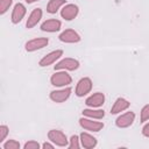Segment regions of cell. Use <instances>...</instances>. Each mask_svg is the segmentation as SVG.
Masks as SVG:
<instances>
[{
    "label": "cell",
    "mask_w": 149,
    "mask_h": 149,
    "mask_svg": "<svg viewBox=\"0 0 149 149\" xmlns=\"http://www.w3.org/2000/svg\"><path fill=\"white\" fill-rule=\"evenodd\" d=\"M50 83L56 87H65L72 83V78L65 70H57L51 76Z\"/></svg>",
    "instance_id": "6da1fadb"
},
{
    "label": "cell",
    "mask_w": 149,
    "mask_h": 149,
    "mask_svg": "<svg viewBox=\"0 0 149 149\" xmlns=\"http://www.w3.org/2000/svg\"><path fill=\"white\" fill-rule=\"evenodd\" d=\"M48 139L50 142H52L55 146H58V147H68V137L66 135L62 132V130H58V129H51L48 132Z\"/></svg>",
    "instance_id": "7a4b0ae2"
},
{
    "label": "cell",
    "mask_w": 149,
    "mask_h": 149,
    "mask_svg": "<svg viewBox=\"0 0 149 149\" xmlns=\"http://www.w3.org/2000/svg\"><path fill=\"white\" fill-rule=\"evenodd\" d=\"M79 125L83 129L88 130V132H93V133L100 132L104 128V123L101 121H94V119L86 118V116L79 119Z\"/></svg>",
    "instance_id": "3957f363"
},
{
    "label": "cell",
    "mask_w": 149,
    "mask_h": 149,
    "mask_svg": "<svg viewBox=\"0 0 149 149\" xmlns=\"http://www.w3.org/2000/svg\"><path fill=\"white\" fill-rule=\"evenodd\" d=\"M92 86H93V84H92L91 78H88V77H84V78L79 79V81L77 83L74 93H76L77 97H84V95H86L87 93L91 92Z\"/></svg>",
    "instance_id": "277c9868"
},
{
    "label": "cell",
    "mask_w": 149,
    "mask_h": 149,
    "mask_svg": "<svg viewBox=\"0 0 149 149\" xmlns=\"http://www.w3.org/2000/svg\"><path fill=\"white\" fill-rule=\"evenodd\" d=\"M79 68V62L74 58H70V57H66V58H63L61 59L58 63H56L55 65V71L57 70H65V71H74Z\"/></svg>",
    "instance_id": "5b68a950"
},
{
    "label": "cell",
    "mask_w": 149,
    "mask_h": 149,
    "mask_svg": "<svg viewBox=\"0 0 149 149\" xmlns=\"http://www.w3.org/2000/svg\"><path fill=\"white\" fill-rule=\"evenodd\" d=\"M71 87H64V88H61V90H54L50 92V99L54 101V102H64L66 101L70 95H71Z\"/></svg>",
    "instance_id": "8992f818"
},
{
    "label": "cell",
    "mask_w": 149,
    "mask_h": 149,
    "mask_svg": "<svg viewBox=\"0 0 149 149\" xmlns=\"http://www.w3.org/2000/svg\"><path fill=\"white\" fill-rule=\"evenodd\" d=\"M48 43H49V40L47 37H36V38L28 41L24 45V49L28 52H33V51H36V50H40V49L47 47Z\"/></svg>",
    "instance_id": "52a82bcc"
},
{
    "label": "cell",
    "mask_w": 149,
    "mask_h": 149,
    "mask_svg": "<svg viewBox=\"0 0 149 149\" xmlns=\"http://www.w3.org/2000/svg\"><path fill=\"white\" fill-rule=\"evenodd\" d=\"M62 56H63V50H61V49L54 50V51L47 54L44 57H42V58L40 59V62H38V65L42 66V68L49 66V65L54 64L56 61H58Z\"/></svg>",
    "instance_id": "ba28073f"
},
{
    "label": "cell",
    "mask_w": 149,
    "mask_h": 149,
    "mask_svg": "<svg viewBox=\"0 0 149 149\" xmlns=\"http://www.w3.org/2000/svg\"><path fill=\"white\" fill-rule=\"evenodd\" d=\"M78 13H79V8L74 3L64 5L63 8L61 9V16L64 20H66V21H71V20L76 19V16L78 15Z\"/></svg>",
    "instance_id": "9c48e42d"
},
{
    "label": "cell",
    "mask_w": 149,
    "mask_h": 149,
    "mask_svg": "<svg viewBox=\"0 0 149 149\" xmlns=\"http://www.w3.org/2000/svg\"><path fill=\"white\" fill-rule=\"evenodd\" d=\"M135 120V113L134 112H126L121 115H119L115 120V125L119 128H127L133 125Z\"/></svg>",
    "instance_id": "30bf717a"
},
{
    "label": "cell",
    "mask_w": 149,
    "mask_h": 149,
    "mask_svg": "<svg viewBox=\"0 0 149 149\" xmlns=\"http://www.w3.org/2000/svg\"><path fill=\"white\" fill-rule=\"evenodd\" d=\"M58 38L64 43H78L81 40L80 35L73 29H65L64 31L61 33Z\"/></svg>",
    "instance_id": "8fae6325"
},
{
    "label": "cell",
    "mask_w": 149,
    "mask_h": 149,
    "mask_svg": "<svg viewBox=\"0 0 149 149\" xmlns=\"http://www.w3.org/2000/svg\"><path fill=\"white\" fill-rule=\"evenodd\" d=\"M26 13H27V9H26V7H24L23 3H21V2L15 3V6L13 8V12H12V16H10L12 23L17 24L19 22H21L22 19L24 17Z\"/></svg>",
    "instance_id": "7c38bea8"
},
{
    "label": "cell",
    "mask_w": 149,
    "mask_h": 149,
    "mask_svg": "<svg viewBox=\"0 0 149 149\" xmlns=\"http://www.w3.org/2000/svg\"><path fill=\"white\" fill-rule=\"evenodd\" d=\"M105 102V94L101 93V92H95L93 94H91L86 100H85V104L86 106L91 107V108H98V107H101Z\"/></svg>",
    "instance_id": "4fadbf2b"
},
{
    "label": "cell",
    "mask_w": 149,
    "mask_h": 149,
    "mask_svg": "<svg viewBox=\"0 0 149 149\" xmlns=\"http://www.w3.org/2000/svg\"><path fill=\"white\" fill-rule=\"evenodd\" d=\"M61 27H62V22L59 20L49 19V20H45L41 24V30L47 31V33H56L61 29Z\"/></svg>",
    "instance_id": "5bb4252c"
},
{
    "label": "cell",
    "mask_w": 149,
    "mask_h": 149,
    "mask_svg": "<svg viewBox=\"0 0 149 149\" xmlns=\"http://www.w3.org/2000/svg\"><path fill=\"white\" fill-rule=\"evenodd\" d=\"M42 15H43V12H42L41 8H34V9L31 10V13L29 14L28 19H27L26 27H27L28 29L34 28V27L40 22V20L42 19Z\"/></svg>",
    "instance_id": "9a60e30c"
},
{
    "label": "cell",
    "mask_w": 149,
    "mask_h": 149,
    "mask_svg": "<svg viewBox=\"0 0 149 149\" xmlns=\"http://www.w3.org/2000/svg\"><path fill=\"white\" fill-rule=\"evenodd\" d=\"M129 106H130V102L127 99L120 97L114 101V104H113V106L111 108V114H119V113L128 109Z\"/></svg>",
    "instance_id": "2e32d148"
},
{
    "label": "cell",
    "mask_w": 149,
    "mask_h": 149,
    "mask_svg": "<svg viewBox=\"0 0 149 149\" xmlns=\"http://www.w3.org/2000/svg\"><path fill=\"white\" fill-rule=\"evenodd\" d=\"M79 139H80V144H81V147L85 148V149H92V148H94V147L97 146V143H98L97 139H95L93 135H91V134H88V133H85V132H83V133L80 134Z\"/></svg>",
    "instance_id": "e0dca14e"
},
{
    "label": "cell",
    "mask_w": 149,
    "mask_h": 149,
    "mask_svg": "<svg viewBox=\"0 0 149 149\" xmlns=\"http://www.w3.org/2000/svg\"><path fill=\"white\" fill-rule=\"evenodd\" d=\"M81 114L86 118H91V119H94V120H101L104 116H105V112L104 109H99V108H85L83 109Z\"/></svg>",
    "instance_id": "ac0fdd59"
},
{
    "label": "cell",
    "mask_w": 149,
    "mask_h": 149,
    "mask_svg": "<svg viewBox=\"0 0 149 149\" xmlns=\"http://www.w3.org/2000/svg\"><path fill=\"white\" fill-rule=\"evenodd\" d=\"M66 0H49L48 5H47V12L50 14H55L57 13V10L65 5Z\"/></svg>",
    "instance_id": "d6986e66"
},
{
    "label": "cell",
    "mask_w": 149,
    "mask_h": 149,
    "mask_svg": "<svg viewBox=\"0 0 149 149\" xmlns=\"http://www.w3.org/2000/svg\"><path fill=\"white\" fill-rule=\"evenodd\" d=\"M68 147H69L70 149H78V148H80V147H81V144H80V139H79L77 135H72V136L70 137V140H69Z\"/></svg>",
    "instance_id": "ffe728a7"
},
{
    "label": "cell",
    "mask_w": 149,
    "mask_h": 149,
    "mask_svg": "<svg viewBox=\"0 0 149 149\" xmlns=\"http://www.w3.org/2000/svg\"><path fill=\"white\" fill-rule=\"evenodd\" d=\"M3 149H20V143L16 140H8L2 146Z\"/></svg>",
    "instance_id": "44dd1931"
},
{
    "label": "cell",
    "mask_w": 149,
    "mask_h": 149,
    "mask_svg": "<svg viewBox=\"0 0 149 149\" xmlns=\"http://www.w3.org/2000/svg\"><path fill=\"white\" fill-rule=\"evenodd\" d=\"M13 0H0V14H5L12 6Z\"/></svg>",
    "instance_id": "7402d4cb"
},
{
    "label": "cell",
    "mask_w": 149,
    "mask_h": 149,
    "mask_svg": "<svg viewBox=\"0 0 149 149\" xmlns=\"http://www.w3.org/2000/svg\"><path fill=\"white\" fill-rule=\"evenodd\" d=\"M141 122H146L149 120V104L144 105L141 109V118H140Z\"/></svg>",
    "instance_id": "603a6c76"
},
{
    "label": "cell",
    "mask_w": 149,
    "mask_h": 149,
    "mask_svg": "<svg viewBox=\"0 0 149 149\" xmlns=\"http://www.w3.org/2000/svg\"><path fill=\"white\" fill-rule=\"evenodd\" d=\"M8 133H9V128L6 125H1L0 126V143L5 141V139L7 137Z\"/></svg>",
    "instance_id": "cb8c5ba5"
},
{
    "label": "cell",
    "mask_w": 149,
    "mask_h": 149,
    "mask_svg": "<svg viewBox=\"0 0 149 149\" xmlns=\"http://www.w3.org/2000/svg\"><path fill=\"white\" fill-rule=\"evenodd\" d=\"M40 147H42L37 141H34V140H30L28 142L24 143L23 146V149H38Z\"/></svg>",
    "instance_id": "d4e9b609"
},
{
    "label": "cell",
    "mask_w": 149,
    "mask_h": 149,
    "mask_svg": "<svg viewBox=\"0 0 149 149\" xmlns=\"http://www.w3.org/2000/svg\"><path fill=\"white\" fill-rule=\"evenodd\" d=\"M142 134H143V136L149 137V122L143 126V128H142Z\"/></svg>",
    "instance_id": "484cf974"
},
{
    "label": "cell",
    "mask_w": 149,
    "mask_h": 149,
    "mask_svg": "<svg viewBox=\"0 0 149 149\" xmlns=\"http://www.w3.org/2000/svg\"><path fill=\"white\" fill-rule=\"evenodd\" d=\"M42 148L43 149H52V148H55V144L54 143H50V142H44L43 144H42Z\"/></svg>",
    "instance_id": "4316f807"
},
{
    "label": "cell",
    "mask_w": 149,
    "mask_h": 149,
    "mask_svg": "<svg viewBox=\"0 0 149 149\" xmlns=\"http://www.w3.org/2000/svg\"><path fill=\"white\" fill-rule=\"evenodd\" d=\"M27 3H33V2H36V1H38V0H24Z\"/></svg>",
    "instance_id": "83f0119b"
}]
</instances>
